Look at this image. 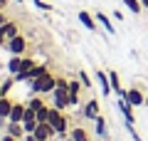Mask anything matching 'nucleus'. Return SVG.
Returning a JSON list of instances; mask_svg holds the SVG:
<instances>
[{
    "mask_svg": "<svg viewBox=\"0 0 148 141\" xmlns=\"http://www.w3.org/2000/svg\"><path fill=\"white\" fill-rule=\"evenodd\" d=\"M47 121L54 126V131H57L59 139H67L69 136V116L64 114V111L54 109L52 104H49V114H47Z\"/></svg>",
    "mask_w": 148,
    "mask_h": 141,
    "instance_id": "obj_1",
    "label": "nucleus"
},
{
    "mask_svg": "<svg viewBox=\"0 0 148 141\" xmlns=\"http://www.w3.org/2000/svg\"><path fill=\"white\" fill-rule=\"evenodd\" d=\"M54 87H57V74H52V72H45L42 77H37V79L30 82L32 94H52Z\"/></svg>",
    "mask_w": 148,
    "mask_h": 141,
    "instance_id": "obj_2",
    "label": "nucleus"
},
{
    "mask_svg": "<svg viewBox=\"0 0 148 141\" xmlns=\"http://www.w3.org/2000/svg\"><path fill=\"white\" fill-rule=\"evenodd\" d=\"M5 50L8 55H25L27 52V37L25 35H15L5 42Z\"/></svg>",
    "mask_w": 148,
    "mask_h": 141,
    "instance_id": "obj_3",
    "label": "nucleus"
},
{
    "mask_svg": "<svg viewBox=\"0 0 148 141\" xmlns=\"http://www.w3.org/2000/svg\"><path fill=\"white\" fill-rule=\"evenodd\" d=\"M52 106L54 109H59V111H67L69 106V89H57L54 87V92H52Z\"/></svg>",
    "mask_w": 148,
    "mask_h": 141,
    "instance_id": "obj_4",
    "label": "nucleus"
},
{
    "mask_svg": "<svg viewBox=\"0 0 148 141\" xmlns=\"http://www.w3.org/2000/svg\"><path fill=\"white\" fill-rule=\"evenodd\" d=\"M32 134H35L40 141H52L54 136H57V131H54V126L49 124V121H42V124H37V129L32 131Z\"/></svg>",
    "mask_w": 148,
    "mask_h": 141,
    "instance_id": "obj_5",
    "label": "nucleus"
},
{
    "mask_svg": "<svg viewBox=\"0 0 148 141\" xmlns=\"http://www.w3.org/2000/svg\"><path fill=\"white\" fill-rule=\"evenodd\" d=\"M123 99H126L128 104H133V106H143V104H148L146 94H143L138 87H131V89H126V97H123Z\"/></svg>",
    "mask_w": 148,
    "mask_h": 141,
    "instance_id": "obj_6",
    "label": "nucleus"
},
{
    "mask_svg": "<svg viewBox=\"0 0 148 141\" xmlns=\"http://www.w3.org/2000/svg\"><path fill=\"white\" fill-rule=\"evenodd\" d=\"M94 79L99 82V87H101V94H114V89H111V79H109V72H104V69H96L94 72Z\"/></svg>",
    "mask_w": 148,
    "mask_h": 141,
    "instance_id": "obj_7",
    "label": "nucleus"
},
{
    "mask_svg": "<svg viewBox=\"0 0 148 141\" xmlns=\"http://www.w3.org/2000/svg\"><path fill=\"white\" fill-rule=\"evenodd\" d=\"M12 104H15V102L10 99V94H5V97L0 99V126H8V116H10V111H12Z\"/></svg>",
    "mask_w": 148,
    "mask_h": 141,
    "instance_id": "obj_8",
    "label": "nucleus"
},
{
    "mask_svg": "<svg viewBox=\"0 0 148 141\" xmlns=\"http://www.w3.org/2000/svg\"><path fill=\"white\" fill-rule=\"evenodd\" d=\"M15 35H20V25H17V20H8L5 25L0 27V37L3 40H10V37H15Z\"/></svg>",
    "mask_w": 148,
    "mask_h": 141,
    "instance_id": "obj_9",
    "label": "nucleus"
},
{
    "mask_svg": "<svg viewBox=\"0 0 148 141\" xmlns=\"http://www.w3.org/2000/svg\"><path fill=\"white\" fill-rule=\"evenodd\" d=\"M82 116L94 121L96 116H99V99H89V102H86V104L82 106Z\"/></svg>",
    "mask_w": 148,
    "mask_h": 141,
    "instance_id": "obj_10",
    "label": "nucleus"
},
{
    "mask_svg": "<svg viewBox=\"0 0 148 141\" xmlns=\"http://www.w3.org/2000/svg\"><path fill=\"white\" fill-rule=\"evenodd\" d=\"M25 111H27V104H25V102H15V104H12L10 116H8V121H17V124H22V119H25Z\"/></svg>",
    "mask_w": 148,
    "mask_h": 141,
    "instance_id": "obj_11",
    "label": "nucleus"
},
{
    "mask_svg": "<svg viewBox=\"0 0 148 141\" xmlns=\"http://www.w3.org/2000/svg\"><path fill=\"white\" fill-rule=\"evenodd\" d=\"M119 109H121L123 119H126L128 124H133V121H136V114H133V104H128L126 99H119Z\"/></svg>",
    "mask_w": 148,
    "mask_h": 141,
    "instance_id": "obj_12",
    "label": "nucleus"
},
{
    "mask_svg": "<svg viewBox=\"0 0 148 141\" xmlns=\"http://www.w3.org/2000/svg\"><path fill=\"white\" fill-rule=\"evenodd\" d=\"M5 134L15 136V139H25V126H22V124H17V121H8Z\"/></svg>",
    "mask_w": 148,
    "mask_h": 141,
    "instance_id": "obj_13",
    "label": "nucleus"
},
{
    "mask_svg": "<svg viewBox=\"0 0 148 141\" xmlns=\"http://www.w3.org/2000/svg\"><path fill=\"white\" fill-rule=\"evenodd\" d=\"M94 17H96V22H99V25L104 27V30L109 32V35H116V27H114V22H111L109 17L104 15V12H94Z\"/></svg>",
    "mask_w": 148,
    "mask_h": 141,
    "instance_id": "obj_14",
    "label": "nucleus"
},
{
    "mask_svg": "<svg viewBox=\"0 0 148 141\" xmlns=\"http://www.w3.org/2000/svg\"><path fill=\"white\" fill-rule=\"evenodd\" d=\"M79 22L86 27V30H96V25H99V22H96V17L91 15V12H86V10L79 12Z\"/></svg>",
    "mask_w": 148,
    "mask_h": 141,
    "instance_id": "obj_15",
    "label": "nucleus"
},
{
    "mask_svg": "<svg viewBox=\"0 0 148 141\" xmlns=\"http://www.w3.org/2000/svg\"><path fill=\"white\" fill-rule=\"evenodd\" d=\"M94 124H96V136H99V139H109V126H106V119L104 116H96L94 119Z\"/></svg>",
    "mask_w": 148,
    "mask_h": 141,
    "instance_id": "obj_16",
    "label": "nucleus"
},
{
    "mask_svg": "<svg viewBox=\"0 0 148 141\" xmlns=\"http://www.w3.org/2000/svg\"><path fill=\"white\" fill-rule=\"evenodd\" d=\"M25 104H27V109H32V111H40L42 106H47V102H45L42 97H40V94H32V97L25 102Z\"/></svg>",
    "mask_w": 148,
    "mask_h": 141,
    "instance_id": "obj_17",
    "label": "nucleus"
},
{
    "mask_svg": "<svg viewBox=\"0 0 148 141\" xmlns=\"http://www.w3.org/2000/svg\"><path fill=\"white\" fill-rule=\"evenodd\" d=\"M22 57H25V55H10V59H8V72H10V74H17V72H20Z\"/></svg>",
    "mask_w": 148,
    "mask_h": 141,
    "instance_id": "obj_18",
    "label": "nucleus"
},
{
    "mask_svg": "<svg viewBox=\"0 0 148 141\" xmlns=\"http://www.w3.org/2000/svg\"><path fill=\"white\" fill-rule=\"evenodd\" d=\"M69 136H72L74 141H91L84 126H72V129H69Z\"/></svg>",
    "mask_w": 148,
    "mask_h": 141,
    "instance_id": "obj_19",
    "label": "nucleus"
},
{
    "mask_svg": "<svg viewBox=\"0 0 148 141\" xmlns=\"http://www.w3.org/2000/svg\"><path fill=\"white\" fill-rule=\"evenodd\" d=\"M45 72H49V67L47 64H35V67L27 72V82H32V79H37V77H42Z\"/></svg>",
    "mask_w": 148,
    "mask_h": 141,
    "instance_id": "obj_20",
    "label": "nucleus"
},
{
    "mask_svg": "<svg viewBox=\"0 0 148 141\" xmlns=\"http://www.w3.org/2000/svg\"><path fill=\"white\" fill-rule=\"evenodd\" d=\"M123 5H126L128 10L133 12V15H141V10H143V5H141V0H123Z\"/></svg>",
    "mask_w": 148,
    "mask_h": 141,
    "instance_id": "obj_21",
    "label": "nucleus"
},
{
    "mask_svg": "<svg viewBox=\"0 0 148 141\" xmlns=\"http://www.w3.org/2000/svg\"><path fill=\"white\" fill-rule=\"evenodd\" d=\"M82 87H84L82 82H77V79H69V94H82Z\"/></svg>",
    "mask_w": 148,
    "mask_h": 141,
    "instance_id": "obj_22",
    "label": "nucleus"
},
{
    "mask_svg": "<svg viewBox=\"0 0 148 141\" xmlns=\"http://www.w3.org/2000/svg\"><path fill=\"white\" fill-rule=\"evenodd\" d=\"M126 129H128V134H131V139H133V141H143V139H141V134L136 131V126H133V124H128V121H126Z\"/></svg>",
    "mask_w": 148,
    "mask_h": 141,
    "instance_id": "obj_23",
    "label": "nucleus"
},
{
    "mask_svg": "<svg viewBox=\"0 0 148 141\" xmlns=\"http://www.w3.org/2000/svg\"><path fill=\"white\" fill-rule=\"evenodd\" d=\"M47 114H49V104L42 106V109L37 111V121H40V124H42V121H47Z\"/></svg>",
    "mask_w": 148,
    "mask_h": 141,
    "instance_id": "obj_24",
    "label": "nucleus"
},
{
    "mask_svg": "<svg viewBox=\"0 0 148 141\" xmlns=\"http://www.w3.org/2000/svg\"><path fill=\"white\" fill-rule=\"evenodd\" d=\"M12 84H15V77H8L5 82L0 84V87H3V92H5V94H10V89H12Z\"/></svg>",
    "mask_w": 148,
    "mask_h": 141,
    "instance_id": "obj_25",
    "label": "nucleus"
},
{
    "mask_svg": "<svg viewBox=\"0 0 148 141\" xmlns=\"http://www.w3.org/2000/svg\"><path fill=\"white\" fill-rule=\"evenodd\" d=\"M79 82H82V84H84V87H86V89H89V87H91V77H89V74H86V72H84V69H82V72H79Z\"/></svg>",
    "mask_w": 148,
    "mask_h": 141,
    "instance_id": "obj_26",
    "label": "nucleus"
},
{
    "mask_svg": "<svg viewBox=\"0 0 148 141\" xmlns=\"http://www.w3.org/2000/svg\"><path fill=\"white\" fill-rule=\"evenodd\" d=\"M57 89H69V79L62 77V74H57Z\"/></svg>",
    "mask_w": 148,
    "mask_h": 141,
    "instance_id": "obj_27",
    "label": "nucleus"
},
{
    "mask_svg": "<svg viewBox=\"0 0 148 141\" xmlns=\"http://www.w3.org/2000/svg\"><path fill=\"white\" fill-rule=\"evenodd\" d=\"M32 3H35V5L40 8V10H45V12H49V10H52V5H49V3H45V0H32Z\"/></svg>",
    "mask_w": 148,
    "mask_h": 141,
    "instance_id": "obj_28",
    "label": "nucleus"
},
{
    "mask_svg": "<svg viewBox=\"0 0 148 141\" xmlns=\"http://www.w3.org/2000/svg\"><path fill=\"white\" fill-rule=\"evenodd\" d=\"M69 104H72V106H79L82 104V97H79V94H69Z\"/></svg>",
    "mask_w": 148,
    "mask_h": 141,
    "instance_id": "obj_29",
    "label": "nucleus"
},
{
    "mask_svg": "<svg viewBox=\"0 0 148 141\" xmlns=\"http://www.w3.org/2000/svg\"><path fill=\"white\" fill-rule=\"evenodd\" d=\"M8 20H10V17H8V12H5V10H3V12H0V27L5 25V22H8Z\"/></svg>",
    "mask_w": 148,
    "mask_h": 141,
    "instance_id": "obj_30",
    "label": "nucleus"
},
{
    "mask_svg": "<svg viewBox=\"0 0 148 141\" xmlns=\"http://www.w3.org/2000/svg\"><path fill=\"white\" fill-rule=\"evenodd\" d=\"M111 15H114V20H123V12H121V10H114Z\"/></svg>",
    "mask_w": 148,
    "mask_h": 141,
    "instance_id": "obj_31",
    "label": "nucleus"
},
{
    "mask_svg": "<svg viewBox=\"0 0 148 141\" xmlns=\"http://www.w3.org/2000/svg\"><path fill=\"white\" fill-rule=\"evenodd\" d=\"M0 141H20V139H15V136H10V134H3V139Z\"/></svg>",
    "mask_w": 148,
    "mask_h": 141,
    "instance_id": "obj_32",
    "label": "nucleus"
},
{
    "mask_svg": "<svg viewBox=\"0 0 148 141\" xmlns=\"http://www.w3.org/2000/svg\"><path fill=\"white\" fill-rule=\"evenodd\" d=\"M5 8H8V0H0V12L5 10Z\"/></svg>",
    "mask_w": 148,
    "mask_h": 141,
    "instance_id": "obj_33",
    "label": "nucleus"
},
{
    "mask_svg": "<svg viewBox=\"0 0 148 141\" xmlns=\"http://www.w3.org/2000/svg\"><path fill=\"white\" fill-rule=\"evenodd\" d=\"M141 5H143V8H146V10H148V0H141Z\"/></svg>",
    "mask_w": 148,
    "mask_h": 141,
    "instance_id": "obj_34",
    "label": "nucleus"
},
{
    "mask_svg": "<svg viewBox=\"0 0 148 141\" xmlns=\"http://www.w3.org/2000/svg\"><path fill=\"white\" fill-rule=\"evenodd\" d=\"M3 97H5V92H3V87H0V99H3Z\"/></svg>",
    "mask_w": 148,
    "mask_h": 141,
    "instance_id": "obj_35",
    "label": "nucleus"
},
{
    "mask_svg": "<svg viewBox=\"0 0 148 141\" xmlns=\"http://www.w3.org/2000/svg\"><path fill=\"white\" fill-rule=\"evenodd\" d=\"M0 47H5V40H3V37H0Z\"/></svg>",
    "mask_w": 148,
    "mask_h": 141,
    "instance_id": "obj_36",
    "label": "nucleus"
},
{
    "mask_svg": "<svg viewBox=\"0 0 148 141\" xmlns=\"http://www.w3.org/2000/svg\"><path fill=\"white\" fill-rule=\"evenodd\" d=\"M62 141H74V139H72V136H67V139H62Z\"/></svg>",
    "mask_w": 148,
    "mask_h": 141,
    "instance_id": "obj_37",
    "label": "nucleus"
},
{
    "mask_svg": "<svg viewBox=\"0 0 148 141\" xmlns=\"http://www.w3.org/2000/svg\"><path fill=\"white\" fill-rule=\"evenodd\" d=\"M15 3H22V0H15Z\"/></svg>",
    "mask_w": 148,
    "mask_h": 141,
    "instance_id": "obj_38",
    "label": "nucleus"
}]
</instances>
